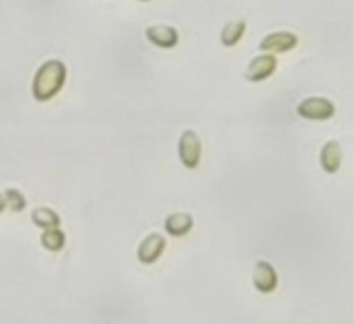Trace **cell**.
Returning <instances> with one entry per match:
<instances>
[{
	"instance_id": "obj_16",
	"label": "cell",
	"mask_w": 353,
	"mask_h": 324,
	"mask_svg": "<svg viewBox=\"0 0 353 324\" xmlns=\"http://www.w3.org/2000/svg\"><path fill=\"white\" fill-rule=\"evenodd\" d=\"M138 1H149V0H138Z\"/></svg>"
},
{
	"instance_id": "obj_11",
	"label": "cell",
	"mask_w": 353,
	"mask_h": 324,
	"mask_svg": "<svg viewBox=\"0 0 353 324\" xmlns=\"http://www.w3.org/2000/svg\"><path fill=\"white\" fill-rule=\"evenodd\" d=\"M32 222L41 229L58 227L61 225V216L48 207H37L30 214Z\"/></svg>"
},
{
	"instance_id": "obj_1",
	"label": "cell",
	"mask_w": 353,
	"mask_h": 324,
	"mask_svg": "<svg viewBox=\"0 0 353 324\" xmlns=\"http://www.w3.org/2000/svg\"><path fill=\"white\" fill-rule=\"evenodd\" d=\"M68 76L65 63L59 59H48L43 62L32 81V95L39 102L52 99L63 87Z\"/></svg>"
},
{
	"instance_id": "obj_13",
	"label": "cell",
	"mask_w": 353,
	"mask_h": 324,
	"mask_svg": "<svg viewBox=\"0 0 353 324\" xmlns=\"http://www.w3.org/2000/svg\"><path fill=\"white\" fill-rule=\"evenodd\" d=\"M40 243L46 250L51 252H58L65 247L66 236L59 227L44 229V232L40 236Z\"/></svg>"
},
{
	"instance_id": "obj_2",
	"label": "cell",
	"mask_w": 353,
	"mask_h": 324,
	"mask_svg": "<svg viewBox=\"0 0 353 324\" xmlns=\"http://www.w3.org/2000/svg\"><path fill=\"white\" fill-rule=\"evenodd\" d=\"M296 113L306 120L323 121L335 114V106L324 97H309L296 106Z\"/></svg>"
},
{
	"instance_id": "obj_14",
	"label": "cell",
	"mask_w": 353,
	"mask_h": 324,
	"mask_svg": "<svg viewBox=\"0 0 353 324\" xmlns=\"http://www.w3.org/2000/svg\"><path fill=\"white\" fill-rule=\"evenodd\" d=\"M4 200H6V207H8L12 212H21L26 207L25 196L18 189H14V188L6 189Z\"/></svg>"
},
{
	"instance_id": "obj_5",
	"label": "cell",
	"mask_w": 353,
	"mask_h": 324,
	"mask_svg": "<svg viewBox=\"0 0 353 324\" xmlns=\"http://www.w3.org/2000/svg\"><path fill=\"white\" fill-rule=\"evenodd\" d=\"M296 44L298 36L295 33L279 30L266 34L259 43V50L268 54H283L291 51Z\"/></svg>"
},
{
	"instance_id": "obj_6",
	"label": "cell",
	"mask_w": 353,
	"mask_h": 324,
	"mask_svg": "<svg viewBox=\"0 0 353 324\" xmlns=\"http://www.w3.org/2000/svg\"><path fill=\"white\" fill-rule=\"evenodd\" d=\"M145 36L153 45L160 48H172L179 41V33L176 28L164 23L148 26L145 30Z\"/></svg>"
},
{
	"instance_id": "obj_3",
	"label": "cell",
	"mask_w": 353,
	"mask_h": 324,
	"mask_svg": "<svg viewBox=\"0 0 353 324\" xmlns=\"http://www.w3.org/2000/svg\"><path fill=\"white\" fill-rule=\"evenodd\" d=\"M178 153L181 163L186 168L193 170L199 165L201 157V142L193 130H185L181 134L178 142Z\"/></svg>"
},
{
	"instance_id": "obj_8",
	"label": "cell",
	"mask_w": 353,
	"mask_h": 324,
	"mask_svg": "<svg viewBox=\"0 0 353 324\" xmlns=\"http://www.w3.org/2000/svg\"><path fill=\"white\" fill-rule=\"evenodd\" d=\"M252 284L263 294L272 292L277 287V273L274 267L266 261H258L252 272Z\"/></svg>"
},
{
	"instance_id": "obj_12",
	"label": "cell",
	"mask_w": 353,
	"mask_h": 324,
	"mask_svg": "<svg viewBox=\"0 0 353 324\" xmlns=\"http://www.w3.org/2000/svg\"><path fill=\"white\" fill-rule=\"evenodd\" d=\"M245 32V22L244 21H230L226 22L221 30V43L225 47L236 45Z\"/></svg>"
},
{
	"instance_id": "obj_9",
	"label": "cell",
	"mask_w": 353,
	"mask_h": 324,
	"mask_svg": "<svg viewBox=\"0 0 353 324\" xmlns=\"http://www.w3.org/2000/svg\"><path fill=\"white\" fill-rule=\"evenodd\" d=\"M342 163V149L338 141H327L320 150V164L328 174H334L339 170Z\"/></svg>"
},
{
	"instance_id": "obj_15",
	"label": "cell",
	"mask_w": 353,
	"mask_h": 324,
	"mask_svg": "<svg viewBox=\"0 0 353 324\" xmlns=\"http://www.w3.org/2000/svg\"><path fill=\"white\" fill-rule=\"evenodd\" d=\"M6 208V200H4V194L0 193V212H3Z\"/></svg>"
},
{
	"instance_id": "obj_7",
	"label": "cell",
	"mask_w": 353,
	"mask_h": 324,
	"mask_svg": "<svg viewBox=\"0 0 353 324\" xmlns=\"http://www.w3.org/2000/svg\"><path fill=\"white\" fill-rule=\"evenodd\" d=\"M165 239L159 233L148 234L138 247V259L143 265H150L156 262L165 248Z\"/></svg>"
},
{
	"instance_id": "obj_4",
	"label": "cell",
	"mask_w": 353,
	"mask_h": 324,
	"mask_svg": "<svg viewBox=\"0 0 353 324\" xmlns=\"http://www.w3.org/2000/svg\"><path fill=\"white\" fill-rule=\"evenodd\" d=\"M277 69V58L273 54H261L252 58L244 72V79L252 83L269 79Z\"/></svg>"
},
{
	"instance_id": "obj_10",
	"label": "cell",
	"mask_w": 353,
	"mask_h": 324,
	"mask_svg": "<svg viewBox=\"0 0 353 324\" xmlns=\"http://www.w3.org/2000/svg\"><path fill=\"white\" fill-rule=\"evenodd\" d=\"M165 232L171 236L179 237L190 232L193 227V216L186 212H175L165 218L164 221Z\"/></svg>"
}]
</instances>
